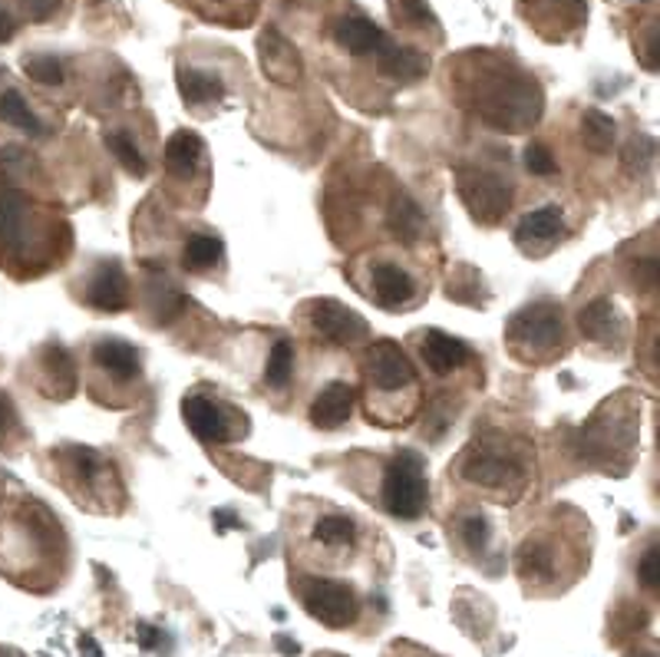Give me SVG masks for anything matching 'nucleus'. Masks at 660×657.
I'll use <instances>...</instances> for the list:
<instances>
[{
	"instance_id": "1",
	"label": "nucleus",
	"mask_w": 660,
	"mask_h": 657,
	"mask_svg": "<svg viewBox=\"0 0 660 657\" xmlns=\"http://www.w3.org/2000/svg\"><path fill=\"white\" fill-rule=\"evenodd\" d=\"M462 93H465L472 113L479 119H485V126L502 129V133H522V129L535 126L542 116V103H545L538 83L509 63L475 66L465 76Z\"/></svg>"
},
{
	"instance_id": "2",
	"label": "nucleus",
	"mask_w": 660,
	"mask_h": 657,
	"mask_svg": "<svg viewBox=\"0 0 660 657\" xmlns=\"http://www.w3.org/2000/svg\"><path fill=\"white\" fill-rule=\"evenodd\" d=\"M459 476L495 502H515L528 486V459L515 442L472 439L459 456Z\"/></svg>"
},
{
	"instance_id": "3",
	"label": "nucleus",
	"mask_w": 660,
	"mask_h": 657,
	"mask_svg": "<svg viewBox=\"0 0 660 657\" xmlns=\"http://www.w3.org/2000/svg\"><path fill=\"white\" fill-rule=\"evenodd\" d=\"M505 344L515 357L525 364L532 361H552L565 351V314L562 304L538 301L522 311H515L505 324Z\"/></svg>"
},
{
	"instance_id": "4",
	"label": "nucleus",
	"mask_w": 660,
	"mask_h": 657,
	"mask_svg": "<svg viewBox=\"0 0 660 657\" xmlns=\"http://www.w3.org/2000/svg\"><path fill=\"white\" fill-rule=\"evenodd\" d=\"M364 377H367L370 407L374 404H390L394 414H397V400H400L404 410L413 407V400H417V371H413L410 357L400 351V344L374 341L367 347Z\"/></svg>"
},
{
	"instance_id": "5",
	"label": "nucleus",
	"mask_w": 660,
	"mask_h": 657,
	"mask_svg": "<svg viewBox=\"0 0 660 657\" xmlns=\"http://www.w3.org/2000/svg\"><path fill=\"white\" fill-rule=\"evenodd\" d=\"M430 502V486H427V462L420 452L404 449L394 456L384 476V509L397 519H420Z\"/></svg>"
},
{
	"instance_id": "6",
	"label": "nucleus",
	"mask_w": 660,
	"mask_h": 657,
	"mask_svg": "<svg viewBox=\"0 0 660 657\" xmlns=\"http://www.w3.org/2000/svg\"><path fill=\"white\" fill-rule=\"evenodd\" d=\"M608 417H611V427H608V420H605V410H598V417L582 430V446H585V452H588L595 462H601L605 469H611V462H618L621 469H628L635 446H631V442H621V439L615 437L638 439L635 410H618V400H615V404H608Z\"/></svg>"
},
{
	"instance_id": "7",
	"label": "nucleus",
	"mask_w": 660,
	"mask_h": 657,
	"mask_svg": "<svg viewBox=\"0 0 660 657\" xmlns=\"http://www.w3.org/2000/svg\"><path fill=\"white\" fill-rule=\"evenodd\" d=\"M455 192L465 212L479 225H499L512 206V186L499 173L475 169V166H465L455 173Z\"/></svg>"
},
{
	"instance_id": "8",
	"label": "nucleus",
	"mask_w": 660,
	"mask_h": 657,
	"mask_svg": "<svg viewBox=\"0 0 660 657\" xmlns=\"http://www.w3.org/2000/svg\"><path fill=\"white\" fill-rule=\"evenodd\" d=\"M297 595H301V605L307 608V615L334 632L350 628L360 615L357 592L334 578H304V582H297Z\"/></svg>"
},
{
	"instance_id": "9",
	"label": "nucleus",
	"mask_w": 660,
	"mask_h": 657,
	"mask_svg": "<svg viewBox=\"0 0 660 657\" xmlns=\"http://www.w3.org/2000/svg\"><path fill=\"white\" fill-rule=\"evenodd\" d=\"M43 244V228L27 196L0 186V258H27Z\"/></svg>"
},
{
	"instance_id": "10",
	"label": "nucleus",
	"mask_w": 660,
	"mask_h": 657,
	"mask_svg": "<svg viewBox=\"0 0 660 657\" xmlns=\"http://www.w3.org/2000/svg\"><path fill=\"white\" fill-rule=\"evenodd\" d=\"M307 327L314 337H321L324 344H334V347H354V344L367 341V334H370L367 321L334 298H321V301L307 304Z\"/></svg>"
},
{
	"instance_id": "11",
	"label": "nucleus",
	"mask_w": 660,
	"mask_h": 657,
	"mask_svg": "<svg viewBox=\"0 0 660 657\" xmlns=\"http://www.w3.org/2000/svg\"><path fill=\"white\" fill-rule=\"evenodd\" d=\"M60 456L66 459L70 489H73V499H76V502H86V505H90V496H109V489L119 492V486H116V479H113V466H109L96 449L66 446Z\"/></svg>"
},
{
	"instance_id": "12",
	"label": "nucleus",
	"mask_w": 660,
	"mask_h": 657,
	"mask_svg": "<svg viewBox=\"0 0 660 657\" xmlns=\"http://www.w3.org/2000/svg\"><path fill=\"white\" fill-rule=\"evenodd\" d=\"M558 565H562V549H558V539L552 532L528 535L518 545L515 572H518V578L528 592L532 588H555L558 585Z\"/></svg>"
},
{
	"instance_id": "13",
	"label": "nucleus",
	"mask_w": 660,
	"mask_h": 657,
	"mask_svg": "<svg viewBox=\"0 0 660 657\" xmlns=\"http://www.w3.org/2000/svg\"><path fill=\"white\" fill-rule=\"evenodd\" d=\"M367 298L384 307V311H410V304L417 301L420 288H417V278L400 264V261H370V271H367Z\"/></svg>"
},
{
	"instance_id": "14",
	"label": "nucleus",
	"mask_w": 660,
	"mask_h": 657,
	"mask_svg": "<svg viewBox=\"0 0 660 657\" xmlns=\"http://www.w3.org/2000/svg\"><path fill=\"white\" fill-rule=\"evenodd\" d=\"M182 417L199 442H228L234 437V424H231L228 410L206 394H189L182 400Z\"/></svg>"
},
{
	"instance_id": "15",
	"label": "nucleus",
	"mask_w": 660,
	"mask_h": 657,
	"mask_svg": "<svg viewBox=\"0 0 660 657\" xmlns=\"http://www.w3.org/2000/svg\"><path fill=\"white\" fill-rule=\"evenodd\" d=\"M417 351L437 377H449V374L469 367V361H472L469 344H462L459 337L442 334V331H417Z\"/></svg>"
},
{
	"instance_id": "16",
	"label": "nucleus",
	"mask_w": 660,
	"mask_h": 657,
	"mask_svg": "<svg viewBox=\"0 0 660 657\" xmlns=\"http://www.w3.org/2000/svg\"><path fill=\"white\" fill-rule=\"evenodd\" d=\"M258 56H261V66H264L268 80H274L281 86L297 83V76H301V56H297L294 43L287 36H281L274 27H268L258 36Z\"/></svg>"
},
{
	"instance_id": "17",
	"label": "nucleus",
	"mask_w": 660,
	"mask_h": 657,
	"mask_svg": "<svg viewBox=\"0 0 660 657\" xmlns=\"http://www.w3.org/2000/svg\"><path fill=\"white\" fill-rule=\"evenodd\" d=\"M562 234H565V216H562V209L545 206V209H535V212H528L525 219L518 221V228H515V244H518L522 251L542 258Z\"/></svg>"
},
{
	"instance_id": "18",
	"label": "nucleus",
	"mask_w": 660,
	"mask_h": 657,
	"mask_svg": "<svg viewBox=\"0 0 660 657\" xmlns=\"http://www.w3.org/2000/svg\"><path fill=\"white\" fill-rule=\"evenodd\" d=\"M578 327L588 341L595 344H605V347H621L625 334H628V324L621 317V311L615 307V301L608 298H598L591 301L588 307H582L578 314Z\"/></svg>"
},
{
	"instance_id": "19",
	"label": "nucleus",
	"mask_w": 660,
	"mask_h": 657,
	"mask_svg": "<svg viewBox=\"0 0 660 657\" xmlns=\"http://www.w3.org/2000/svg\"><path fill=\"white\" fill-rule=\"evenodd\" d=\"M86 301H90L96 311H109V314L129 307V281H126L119 261H103V264L93 271V278H90V284H86Z\"/></svg>"
},
{
	"instance_id": "20",
	"label": "nucleus",
	"mask_w": 660,
	"mask_h": 657,
	"mask_svg": "<svg viewBox=\"0 0 660 657\" xmlns=\"http://www.w3.org/2000/svg\"><path fill=\"white\" fill-rule=\"evenodd\" d=\"M354 400H357V394H354L350 384H344V380L327 384L314 397V404H311V424L317 430H337V427H344L350 420V414H354Z\"/></svg>"
},
{
	"instance_id": "21",
	"label": "nucleus",
	"mask_w": 660,
	"mask_h": 657,
	"mask_svg": "<svg viewBox=\"0 0 660 657\" xmlns=\"http://www.w3.org/2000/svg\"><path fill=\"white\" fill-rule=\"evenodd\" d=\"M93 364H96L106 377H113V380H119V384H133V380H139V371H143V364H139V351H136L133 344H126V341H116V337H109V341H99V344H96V351H93Z\"/></svg>"
},
{
	"instance_id": "22",
	"label": "nucleus",
	"mask_w": 660,
	"mask_h": 657,
	"mask_svg": "<svg viewBox=\"0 0 660 657\" xmlns=\"http://www.w3.org/2000/svg\"><path fill=\"white\" fill-rule=\"evenodd\" d=\"M377 66H380V73L384 76H390V80H397V83H417V80H423L427 73H430V60L423 56V53H417V50H410V46H397V43H384L377 53Z\"/></svg>"
},
{
	"instance_id": "23",
	"label": "nucleus",
	"mask_w": 660,
	"mask_h": 657,
	"mask_svg": "<svg viewBox=\"0 0 660 657\" xmlns=\"http://www.w3.org/2000/svg\"><path fill=\"white\" fill-rule=\"evenodd\" d=\"M40 367H43V394L46 397L70 400L76 394V367H73L70 354L60 344H46L43 347Z\"/></svg>"
},
{
	"instance_id": "24",
	"label": "nucleus",
	"mask_w": 660,
	"mask_h": 657,
	"mask_svg": "<svg viewBox=\"0 0 660 657\" xmlns=\"http://www.w3.org/2000/svg\"><path fill=\"white\" fill-rule=\"evenodd\" d=\"M202 156H206V143H202L196 133L179 129V133H172V136H169L166 153H163V159H166V173H169L172 179H192V176H196V169L202 166Z\"/></svg>"
},
{
	"instance_id": "25",
	"label": "nucleus",
	"mask_w": 660,
	"mask_h": 657,
	"mask_svg": "<svg viewBox=\"0 0 660 657\" xmlns=\"http://www.w3.org/2000/svg\"><path fill=\"white\" fill-rule=\"evenodd\" d=\"M334 40L347 53L367 56V53H377L387 43V33L374 20H367V17H341L337 27H334Z\"/></svg>"
},
{
	"instance_id": "26",
	"label": "nucleus",
	"mask_w": 660,
	"mask_h": 657,
	"mask_svg": "<svg viewBox=\"0 0 660 657\" xmlns=\"http://www.w3.org/2000/svg\"><path fill=\"white\" fill-rule=\"evenodd\" d=\"M176 80H179V93H182L186 106H192V109H202V106H209V103H216V100L224 96V86H221L216 73H206V70H196V66H182Z\"/></svg>"
},
{
	"instance_id": "27",
	"label": "nucleus",
	"mask_w": 660,
	"mask_h": 657,
	"mask_svg": "<svg viewBox=\"0 0 660 657\" xmlns=\"http://www.w3.org/2000/svg\"><path fill=\"white\" fill-rule=\"evenodd\" d=\"M314 542L331 555L350 552L357 545V522L350 515H321L314 525Z\"/></svg>"
},
{
	"instance_id": "28",
	"label": "nucleus",
	"mask_w": 660,
	"mask_h": 657,
	"mask_svg": "<svg viewBox=\"0 0 660 657\" xmlns=\"http://www.w3.org/2000/svg\"><path fill=\"white\" fill-rule=\"evenodd\" d=\"M390 228H394V234H397L400 241L413 244V241H420L423 231H427V216L420 212V206H417L410 196H400V199L394 202V212H390Z\"/></svg>"
},
{
	"instance_id": "29",
	"label": "nucleus",
	"mask_w": 660,
	"mask_h": 657,
	"mask_svg": "<svg viewBox=\"0 0 660 657\" xmlns=\"http://www.w3.org/2000/svg\"><path fill=\"white\" fill-rule=\"evenodd\" d=\"M221 251H224V244H221V238H216V234H192L186 241V248H182V264H186V271L202 274V271H209V268L219 264Z\"/></svg>"
},
{
	"instance_id": "30",
	"label": "nucleus",
	"mask_w": 660,
	"mask_h": 657,
	"mask_svg": "<svg viewBox=\"0 0 660 657\" xmlns=\"http://www.w3.org/2000/svg\"><path fill=\"white\" fill-rule=\"evenodd\" d=\"M0 119L17 126V129H23V133H30V136H43L46 133V126L36 119V113L27 106V100L17 90L0 93Z\"/></svg>"
},
{
	"instance_id": "31",
	"label": "nucleus",
	"mask_w": 660,
	"mask_h": 657,
	"mask_svg": "<svg viewBox=\"0 0 660 657\" xmlns=\"http://www.w3.org/2000/svg\"><path fill=\"white\" fill-rule=\"evenodd\" d=\"M294 377V344L287 337L274 341L271 354H268V364H264V384L271 390H284Z\"/></svg>"
},
{
	"instance_id": "32",
	"label": "nucleus",
	"mask_w": 660,
	"mask_h": 657,
	"mask_svg": "<svg viewBox=\"0 0 660 657\" xmlns=\"http://www.w3.org/2000/svg\"><path fill=\"white\" fill-rule=\"evenodd\" d=\"M582 139L591 153H608L615 143V119L598 109H588L582 116Z\"/></svg>"
},
{
	"instance_id": "33",
	"label": "nucleus",
	"mask_w": 660,
	"mask_h": 657,
	"mask_svg": "<svg viewBox=\"0 0 660 657\" xmlns=\"http://www.w3.org/2000/svg\"><path fill=\"white\" fill-rule=\"evenodd\" d=\"M106 146H109V153L116 156V163L129 173V176H136V179H143L146 176V159H143V153H139V146L133 143V136L129 133H106Z\"/></svg>"
},
{
	"instance_id": "34",
	"label": "nucleus",
	"mask_w": 660,
	"mask_h": 657,
	"mask_svg": "<svg viewBox=\"0 0 660 657\" xmlns=\"http://www.w3.org/2000/svg\"><path fill=\"white\" fill-rule=\"evenodd\" d=\"M390 3V13L400 27L407 30H427L433 27L437 30V17L433 10L427 7V0H387Z\"/></svg>"
},
{
	"instance_id": "35",
	"label": "nucleus",
	"mask_w": 660,
	"mask_h": 657,
	"mask_svg": "<svg viewBox=\"0 0 660 657\" xmlns=\"http://www.w3.org/2000/svg\"><path fill=\"white\" fill-rule=\"evenodd\" d=\"M455 535H459V542H462L469 552H479V555H482L485 545H489L492 525H489L485 515H462L459 525H455Z\"/></svg>"
},
{
	"instance_id": "36",
	"label": "nucleus",
	"mask_w": 660,
	"mask_h": 657,
	"mask_svg": "<svg viewBox=\"0 0 660 657\" xmlns=\"http://www.w3.org/2000/svg\"><path fill=\"white\" fill-rule=\"evenodd\" d=\"M528 7L545 10L548 20H558L562 27H578L585 17V0H528Z\"/></svg>"
},
{
	"instance_id": "37",
	"label": "nucleus",
	"mask_w": 660,
	"mask_h": 657,
	"mask_svg": "<svg viewBox=\"0 0 660 657\" xmlns=\"http://www.w3.org/2000/svg\"><path fill=\"white\" fill-rule=\"evenodd\" d=\"M23 73L40 83V86H56L63 83V63L56 56H27L23 60Z\"/></svg>"
},
{
	"instance_id": "38",
	"label": "nucleus",
	"mask_w": 660,
	"mask_h": 657,
	"mask_svg": "<svg viewBox=\"0 0 660 657\" xmlns=\"http://www.w3.org/2000/svg\"><path fill=\"white\" fill-rule=\"evenodd\" d=\"M525 169H528L532 176H552V173L558 169V163H555V156H552L548 146L532 143V146L525 149Z\"/></svg>"
},
{
	"instance_id": "39",
	"label": "nucleus",
	"mask_w": 660,
	"mask_h": 657,
	"mask_svg": "<svg viewBox=\"0 0 660 657\" xmlns=\"http://www.w3.org/2000/svg\"><path fill=\"white\" fill-rule=\"evenodd\" d=\"M658 545H651L645 555H641V565H638V578H641V585L648 588V592H658V582H660V572H658Z\"/></svg>"
},
{
	"instance_id": "40",
	"label": "nucleus",
	"mask_w": 660,
	"mask_h": 657,
	"mask_svg": "<svg viewBox=\"0 0 660 657\" xmlns=\"http://www.w3.org/2000/svg\"><path fill=\"white\" fill-rule=\"evenodd\" d=\"M0 169H3L7 176H13V173H20V169H30V156H27L20 146H3V149H0Z\"/></svg>"
},
{
	"instance_id": "41",
	"label": "nucleus",
	"mask_w": 660,
	"mask_h": 657,
	"mask_svg": "<svg viewBox=\"0 0 660 657\" xmlns=\"http://www.w3.org/2000/svg\"><path fill=\"white\" fill-rule=\"evenodd\" d=\"M30 20H50L60 7V0H20Z\"/></svg>"
},
{
	"instance_id": "42",
	"label": "nucleus",
	"mask_w": 660,
	"mask_h": 657,
	"mask_svg": "<svg viewBox=\"0 0 660 657\" xmlns=\"http://www.w3.org/2000/svg\"><path fill=\"white\" fill-rule=\"evenodd\" d=\"M641 60H645V66H648L651 73L658 70V23H651V27H648V36H645V56H641Z\"/></svg>"
},
{
	"instance_id": "43",
	"label": "nucleus",
	"mask_w": 660,
	"mask_h": 657,
	"mask_svg": "<svg viewBox=\"0 0 660 657\" xmlns=\"http://www.w3.org/2000/svg\"><path fill=\"white\" fill-rule=\"evenodd\" d=\"M13 407H10V400H7V394H0V442H3V437L13 430Z\"/></svg>"
},
{
	"instance_id": "44",
	"label": "nucleus",
	"mask_w": 660,
	"mask_h": 657,
	"mask_svg": "<svg viewBox=\"0 0 660 657\" xmlns=\"http://www.w3.org/2000/svg\"><path fill=\"white\" fill-rule=\"evenodd\" d=\"M10 36H13V20H10V17H7V10L0 7V43H3V40H10Z\"/></svg>"
},
{
	"instance_id": "45",
	"label": "nucleus",
	"mask_w": 660,
	"mask_h": 657,
	"mask_svg": "<svg viewBox=\"0 0 660 657\" xmlns=\"http://www.w3.org/2000/svg\"><path fill=\"white\" fill-rule=\"evenodd\" d=\"M139 642H143V648H156V642H159V632H153V628H139Z\"/></svg>"
},
{
	"instance_id": "46",
	"label": "nucleus",
	"mask_w": 660,
	"mask_h": 657,
	"mask_svg": "<svg viewBox=\"0 0 660 657\" xmlns=\"http://www.w3.org/2000/svg\"><path fill=\"white\" fill-rule=\"evenodd\" d=\"M0 657H23V651H17V648H7V645H0Z\"/></svg>"
},
{
	"instance_id": "47",
	"label": "nucleus",
	"mask_w": 660,
	"mask_h": 657,
	"mask_svg": "<svg viewBox=\"0 0 660 657\" xmlns=\"http://www.w3.org/2000/svg\"><path fill=\"white\" fill-rule=\"evenodd\" d=\"M317 657H341V655H317Z\"/></svg>"
},
{
	"instance_id": "48",
	"label": "nucleus",
	"mask_w": 660,
	"mask_h": 657,
	"mask_svg": "<svg viewBox=\"0 0 660 657\" xmlns=\"http://www.w3.org/2000/svg\"><path fill=\"white\" fill-rule=\"evenodd\" d=\"M638 3H645V0H638Z\"/></svg>"
},
{
	"instance_id": "49",
	"label": "nucleus",
	"mask_w": 660,
	"mask_h": 657,
	"mask_svg": "<svg viewBox=\"0 0 660 657\" xmlns=\"http://www.w3.org/2000/svg\"><path fill=\"white\" fill-rule=\"evenodd\" d=\"M645 657H654V655H645Z\"/></svg>"
}]
</instances>
